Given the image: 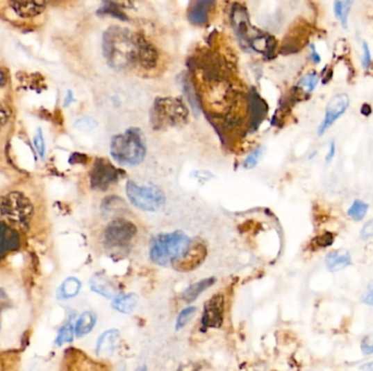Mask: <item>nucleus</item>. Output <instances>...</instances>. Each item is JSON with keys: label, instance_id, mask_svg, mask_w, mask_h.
I'll use <instances>...</instances> for the list:
<instances>
[{"label": "nucleus", "instance_id": "1", "mask_svg": "<svg viewBox=\"0 0 373 371\" xmlns=\"http://www.w3.org/2000/svg\"><path fill=\"white\" fill-rule=\"evenodd\" d=\"M104 53L114 68H126L138 62V37L129 31L110 28L104 35Z\"/></svg>", "mask_w": 373, "mask_h": 371}, {"label": "nucleus", "instance_id": "2", "mask_svg": "<svg viewBox=\"0 0 373 371\" xmlns=\"http://www.w3.org/2000/svg\"><path fill=\"white\" fill-rule=\"evenodd\" d=\"M191 244L192 240L181 231L156 235L151 241V259L158 266L175 263L187 254Z\"/></svg>", "mask_w": 373, "mask_h": 371}, {"label": "nucleus", "instance_id": "3", "mask_svg": "<svg viewBox=\"0 0 373 371\" xmlns=\"http://www.w3.org/2000/svg\"><path fill=\"white\" fill-rule=\"evenodd\" d=\"M110 154L122 166L133 167L141 164L147 154L144 135L135 128L113 137Z\"/></svg>", "mask_w": 373, "mask_h": 371}, {"label": "nucleus", "instance_id": "4", "mask_svg": "<svg viewBox=\"0 0 373 371\" xmlns=\"http://www.w3.org/2000/svg\"><path fill=\"white\" fill-rule=\"evenodd\" d=\"M33 204L21 192H10L0 197V223L24 230L33 216Z\"/></svg>", "mask_w": 373, "mask_h": 371}, {"label": "nucleus", "instance_id": "5", "mask_svg": "<svg viewBox=\"0 0 373 371\" xmlns=\"http://www.w3.org/2000/svg\"><path fill=\"white\" fill-rule=\"evenodd\" d=\"M188 109L181 99L158 98L151 112V123L155 129L179 126L188 119Z\"/></svg>", "mask_w": 373, "mask_h": 371}, {"label": "nucleus", "instance_id": "6", "mask_svg": "<svg viewBox=\"0 0 373 371\" xmlns=\"http://www.w3.org/2000/svg\"><path fill=\"white\" fill-rule=\"evenodd\" d=\"M126 193L131 204L144 212H156L165 205V194L154 185H140L129 181Z\"/></svg>", "mask_w": 373, "mask_h": 371}, {"label": "nucleus", "instance_id": "7", "mask_svg": "<svg viewBox=\"0 0 373 371\" xmlns=\"http://www.w3.org/2000/svg\"><path fill=\"white\" fill-rule=\"evenodd\" d=\"M137 234V227L126 219H116L107 225L104 233L105 245L110 250L127 248Z\"/></svg>", "mask_w": 373, "mask_h": 371}, {"label": "nucleus", "instance_id": "8", "mask_svg": "<svg viewBox=\"0 0 373 371\" xmlns=\"http://www.w3.org/2000/svg\"><path fill=\"white\" fill-rule=\"evenodd\" d=\"M122 175L124 172L113 166L108 160L99 158L95 160L90 173L92 187L99 191H106L110 185L117 183Z\"/></svg>", "mask_w": 373, "mask_h": 371}, {"label": "nucleus", "instance_id": "9", "mask_svg": "<svg viewBox=\"0 0 373 371\" xmlns=\"http://www.w3.org/2000/svg\"><path fill=\"white\" fill-rule=\"evenodd\" d=\"M348 106H349V98H348L346 94H338V95L333 97L329 101L328 106H326L324 120H323L322 123H321L319 129H317V135L319 137L323 135L325 131L329 128H331L340 117L343 116L344 112L347 110Z\"/></svg>", "mask_w": 373, "mask_h": 371}, {"label": "nucleus", "instance_id": "10", "mask_svg": "<svg viewBox=\"0 0 373 371\" xmlns=\"http://www.w3.org/2000/svg\"><path fill=\"white\" fill-rule=\"evenodd\" d=\"M224 304L225 301L222 294H216L206 302L202 315L204 328H221L224 320Z\"/></svg>", "mask_w": 373, "mask_h": 371}, {"label": "nucleus", "instance_id": "11", "mask_svg": "<svg viewBox=\"0 0 373 371\" xmlns=\"http://www.w3.org/2000/svg\"><path fill=\"white\" fill-rule=\"evenodd\" d=\"M206 256V248L204 243H193L188 252L181 260L172 264L176 270L181 273L193 270L204 263Z\"/></svg>", "mask_w": 373, "mask_h": 371}, {"label": "nucleus", "instance_id": "12", "mask_svg": "<svg viewBox=\"0 0 373 371\" xmlns=\"http://www.w3.org/2000/svg\"><path fill=\"white\" fill-rule=\"evenodd\" d=\"M19 245L20 239L17 230L6 223H0V259L9 252L18 250Z\"/></svg>", "mask_w": 373, "mask_h": 371}, {"label": "nucleus", "instance_id": "13", "mask_svg": "<svg viewBox=\"0 0 373 371\" xmlns=\"http://www.w3.org/2000/svg\"><path fill=\"white\" fill-rule=\"evenodd\" d=\"M9 6L13 8L21 18H33L45 10L46 3L44 1H10Z\"/></svg>", "mask_w": 373, "mask_h": 371}, {"label": "nucleus", "instance_id": "14", "mask_svg": "<svg viewBox=\"0 0 373 371\" xmlns=\"http://www.w3.org/2000/svg\"><path fill=\"white\" fill-rule=\"evenodd\" d=\"M119 338V331H106L105 334L99 336V341H97V353L99 355H105V356H108L110 354L114 353L115 350L117 349Z\"/></svg>", "mask_w": 373, "mask_h": 371}, {"label": "nucleus", "instance_id": "15", "mask_svg": "<svg viewBox=\"0 0 373 371\" xmlns=\"http://www.w3.org/2000/svg\"><path fill=\"white\" fill-rule=\"evenodd\" d=\"M213 5L214 3L212 1H197L193 3L188 12V19L190 22L197 26L206 24L208 20V13Z\"/></svg>", "mask_w": 373, "mask_h": 371}, {"label": "nucleus", "instance_id": "16", "mask_svg": "<svg viewBox=\"0 0 373 371\" xmlns=\"http://www.w3.org/2000/svg\"><path fill=\"white\" fill-rule=\"evenodd\" d=\"M325 264H326L329 270L332 271V273L343 270L346 267L351 265V255L345 250H340V252L336 250V252L328 254V256L325 258Z\"/></svg>", "mask_w": 373, "mask_h": 371}, {"label": "nucleus", "instance_id": "17", "mask_svg": "<svg viewBox=\"0 0 373 371\" xmlns=\"http://www.w3.org/2000/svg\"><path fill=\"white\" fill-rule=\"evenodd\" d=\"M90 286H91L92 291H94L95 293L104 296V297L113 298L117 295V290L115 288L114 284L103 275H94L92 278Z\"/></svg>", "mask_w": 373, "mask_h": 371}, {"label": "nucleus", "instance_id": "18", "mask_svg": "<svg viewBox=\"0 0 373 371\" xmlns=\"http://www.w3.org/2000/svg\"><path fill=\"white\" fill-rule=\"evenodd\" d=\"M97 317L95 313L93 311H84L79 319L76 321V327H74V332H76V336L82 338V336H87L94 328L95 323H97Z\"/></svg>", "mask_w": 373, "mask_h": 371}, {"label": "nucleus", "instance_id": "19", "mask_svg": "<svg viewBox=\"0 0 373 371\" xmlns=\"http://www.w3.org/2000/svg\"><path fill=\"white\" fill-rule=\"evenodd\" d=\"M215 282V278L204 279V280L199 281V282L193 283L189 286L187 290L183 293V300L187 303L196 301L197 298L201 295L202 292L211 288Z\"/></svg>", "mask_w": 373, "mask_h": 371}, {"label": "nucleus", "instance_id": "20", "mask_svg": "<svg viewBox=\"0 0 373 371\" xmlns=\"http://www.w3.org/2000/svg\"><path fill=\"white\" fill-rule=\"evenodd\" d=\"M138 297L135 294H120L113 301V309L122 313H130L137 307Z\"/></svg>", "mask_w": 373, "mask_h": 371}, {"label": "nucleus", "instance_id": "21", "mask_svg": "<svg viewBox=\"0 0 373 371\" xmlns=\"http://www.w3.org/2000/svg\"><path fill=\"white\" fill-rule=\"evenodd\" d=\"M81 290V282L76 278H68L64 281L58 290V297L61 300L74 297Z\"/></svg>", "mask_w": 373, "mask_h": 371}, {"label": "nucleus", "instance_id": "22", "mask_svg": "<svg viewBox=\"0 0 373 371\" xmlns=\"http://www.w3.org/2000/svg\"><path fill=\"white\" fill-rule=\"evenodd\" d=\"M353 1H335L334 3V13L338 20L343 24L344 28H347L348 15L353 6Z\"/></svg>", "mask_w": 373, "mask_h": 371}, {"label": "nucleus", "instance_id": "23", "mask_svg": "<svg viewBox=\"0 0 373 371\" xmlns=\"http://www.w3.org/2000/svg\"><path fill=\"white\" fill-rule=\"evenodd\" d=\"M369 205L363 200H357L351 204V208L347 210V215L356 221H360L368 212Z\"/></svg>", "mask_w": 373, "mask_h": 371}, {"label": "nucleus", "instance_id": "24", "mask_svg": "<svg viewBox=\"0 0 373 371\" xmlns=\"http://www.w3.org/2000/svg\"><path fill=\"white\" fill-rule=\"evenodd\" d=\"M74 334H76V332H74V328L72 323H68L66 326L63 327V328L60 329V331H59L58 336H57V345H63V344L70 343V342H72Z\"/></svg>", "mask_w": 373, "mask_h": 371}, {"label": "nucleus", "instance_id": "25", "mask_svg": "<svg viewBox=\"0 0 373 371\" xmlns=\"http://www.w3.org/2000/svg\"><path fill=\"white\" fill-rule=\"evenodd\" d=\"M197 309L196 307H187V309H183L179 316H178L177 322H176V329L177 330H181L183 327L191 320L192 316L196 313Z\"/></svg>", "mask_w": 373, "mask_h": 371}, {"label": "nucleus", "instance_id": "26", "mask_svg": "<svg viewBox=\"0 0 373 371\" xmlns=\"http://www.w3.org/2000/svg\"><path fill=\"white\" fill-rule=\"evenodd\" d=\"M319 83V76L317 74H310L306 76L305 78H301V81L299 82V85L302 86L304 89H307L308 92H313L315 89V86Z\"/></svg>", "mask_w": 373, "mask_h": 371}, {"label": "nucleus", "instance_id": "27", "mask_svg": "<svg viewBox=\"0 0 373 371\" xmlns=\"http://www.w3.org/2000/svg\"><path fill=\"white\" fill-rule=\"evenodd\" d=\"M361 350H363V354H367V355L373 354V334H369L368 336L363 338Z\"/></svg>", "mask_w": 373, "mask_h": 371}, {"label": "nucleus", "instance_id": "28", "mask_svg": "<svg viewBox=\"0 0 373 371\" xmlns=\"http://www.w3.org/2000/svg\"><path fill=\"white\" fill-rule=\"evenodd\" d=\"M261 154V149H256V150H254V152L247 158L246 162H244V167L251 168L254 167V166H256V162H259Z\"/></svg>", "mask_w": 373, "mask_h": 371}, {"label": "nucleus", "instance_id": "29", "mask_svg": "<svg viewBox=\"0 0 373 371\" xmlns=\"http://www.w3.org/2000/svg\"><path fill=\"white\" fill-rule=\"evenodd\" d=\"M371 53L368 44L363 43V66L365 69H368L371 64Z\"/></svg>", "mask_w": 373, "mask_h": 371}, {"label": "nucleus", "instance_id": "30", "mask_svg": "<svg viewBox=\"0 0 373 371\" xmlns=\"http://www.w3.org/2000/svg\"><path fill=\"white\" fill-rule=\"evenodd\" d=\"M317 244L320 246H330L332 245V243L334 242V236L331 233H325V234L321 235L320 238L317 239Z\"/></svg>", "mask_w": 373, "mask_h": 371}, {"label": "nucleus", "instance_id": "31", "mask_svg": "<svg viewBox=\"0 0 373 371\" xmlns=\"http://www.w3.org/2000/svg\"><path fill=\"white\" fill-rule=\"evenodd\" d=\"M361 236L363 239L373 238V219L369 220L368 223L363 225Z\"/></svg>", "mask_w": 373, "mask_h": 371}, {"label": "nucleus", "instance_id": "32", "mask_svg": "<svg viewBox=\"0 0 373 371\" xmlns=\"http://www.w3.org/2000/svg\"><path fill=\"white\" fill-rule=\"evenodd\" d=\"M363 302L367 305L373 306V282L367 288L366 293L363 295Z\"/></svg>", "mask_w": 373, "mask_h": 371}, {"label": "nucleus", "instance_id": "33", "mask_svg": "<svg viewBox=\"0 0 373 371\" xmlns=\"http://www.w3.org/2000/svg\"><path fill=\"white\" fill-rule=\"evenodd\" d=\"M35 145L38 147V153H40V156L43 158L44 157V141L43 137H42V134L38 132V137H35Z\"/></svg>", "mask_w": 373, "mask_h": 371}, {"label": "nucleus", "instance_id": "34", "mask_svg": "<svg viewBox=\"0 0 373 371\" xmlns=\"http://www.w3.org/2000/svg\"><path fill=\"white\" fill-rule=\"evenodd\" d=\"M8 119H9V114H8L7 110L0 108V129L7 123Z\"/></svg>", "mask_w": 373, "mask_h": 371}, {"label": "nucleus", "instance_id": "35", "mask_svg": "<svg viewBox=\"0 0 373 371\" xmlns=\"http://www.w3.org/2000/svg\"><path fill=\"white\" fill-rule=\"evenodd\" d=\"M336 153V146L335 141H332V144L330 145V148H329L328 155H326V162H331V160L334 158Z\"/></svg>", "mask_w": 373, "mask_h": 371}, {"label": "nucleus", "instance_id": "36", "mask_svg": "<svg viewBox=\"0 0 373 371\" xmlns=\"http://www.w3.org/2000/svg\"><path fill=\"white\" fill-rule=\"evenodd\" d=\"M8 301H9V300H8V296L6 295L5 292L0 290V313H1L6 306L8 305Z\"/></svg>", "mask_w": 373, "mask_h": 371}, {"label": "nucleus", "instance_id": "37", "mask_svg": "<svg viewBox=\"0 0 373 371\" xmlns=\"http://www.w3.org/2000/svg\"><path fill=\"white\" fill-rule=\"evenodd\" d=\"M311 58H313V60L315 61V63H320V55L315 51V47L313 45H311Z\"/></svg>", "mask_w": 373, "mask_h": 371}, {"label": "nucleus", "instance_id": "38", "mask_svg": "<svg viewBox=\"0 0 373 371\" xmlns=\"http://www.w3.org/2000/svg\"><path fill=\"white\" fill-rule=\"evenodd\" d=\"M360 112L363 116H370V114H372V108H371V106L369 104H363V107H361Z\"/></svg>", "mask_w": 373, "mask_h": 371}, {"label": "nucleus", "instance_id": "39", "mask_svg": "<svg viewBox=\"0 0 373 371\" xmlns=\"http://www.w3.org/2000/svg\"><path fill=\"white\" fill-rule=\"evenodd\" d=\"M360 368L363 369V371H373V361L368 363V364L363 365Z\"/></svg>", "mask_w": 373, "mask_h": 371}, {"label": "nucleus", "instance_id": "40", "mask_svg": "<svg viewBox=\"0 0 373 371\" xmlns=\"http://www.w3.org/2000/svg\"><path fill=\"white\" fill-rule=\"evenodd\" d=\"M6 82V76L3 71L0 69V86H3Z\"/></svg>", "mask_w": 373, "mask_h": 371}, {"label": "nucleus", "instance_id": "41", "mask_svg": "<svg viewBox=\"0 0 373 371\" xmlns=\"http://www.w3.org/2000/svg\"><path fill=\"white\" fill-rule=\"evenodd\" d=\"M135 371H147V367L145 366L140 367V368H138L137 370Z\"/></svg>", "mask_w": 373, "mask_h": 371}]
</instances>
